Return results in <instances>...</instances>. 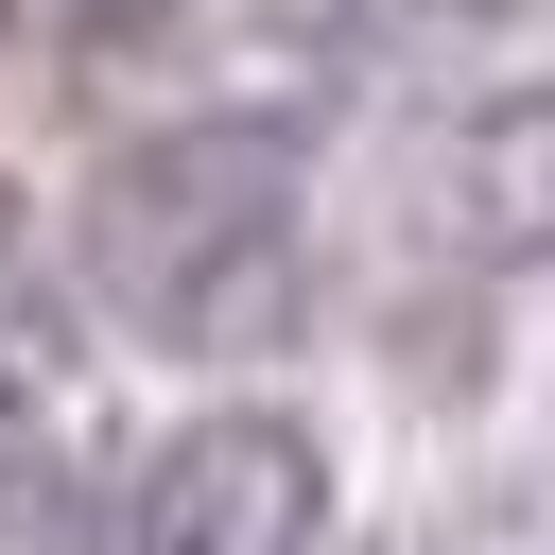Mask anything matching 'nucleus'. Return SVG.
Listing matches in <instances>:
<instances>
[{"label":"nucleus","instance_id":"obj_1","mask_svg":"<svg viewBox=\"0 0 555 555\" xmlns=\"http://www.w3.org/2000/svg\"><path fill=\"white\" fill-rule=\"evenodd\" d=\"M87 295L191 364L225 347H278L295 295H312V156L295 121L260 104H208V121H156L87 173Z\"/></svg>","mask_w":555,"mask_h":555},{"label":"nucleus","instance_id":"obj_2","mask_svg":"<svg viewBox=\"0 0 555 555\" xmlns=\"http://www.w3.org/2000/svg\"><path fill=\"white\" fill-rule=\"evenodd\" d=\"M330 538V468L295 416H191L139 468V555H312Z\"/></svg>","mask_w":555,"mask_h":555},{"label":"nucleus","instance_id":"obj_3","mask_svg":"<svg viewBox=\"0 0 555 555\" xmlns=\"http://www.w3.org/2000/svg\"><path fill=\"white\" fill-rule=\"evenodd\" d=\"M69 468H87V382L35 312H0V520H35Z\"/></svg>","mask_w":555,"mask_h":555},{"label":"nucleus","instance_id":"obj_4","mask_svg":"<svg viewBox=\"0 0 555 555\" xmlns=\"http://www.w3.org/2000/svg\"><path fill=\"white\" fill-rule=\"evenodd\" d=\"M451 208L486 243H555V87H503L468 139H451Z\"/></svg>","mask_w":555,"mask_h":555},{"label":"nucleus","instance_id":"obj_5","mask_svg":"<svg viewBox=\"0 0 555 555\" xmlns=\"http://www.w3.org/2000/svg\"><path fill=\"white\" fill-rule=\"evenodd\" d=\"M0 312H35V295H17V208H0Z\"/></svg>","mask_w":555,"mask_h":555}]
</instances>
